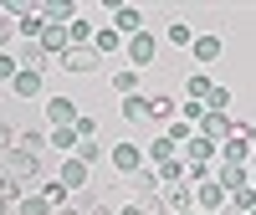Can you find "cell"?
I'll list each match as a JSON object with an SVG mask.
<instances>
[{"label": "cell", "instance_id": "5b68a950", "mask_svg": "<svg viewBox=\"0 0 256 215\" xmlns=\"http://www.w3.org/2000/svg\"><path fill=\"white\" fill-rule=\"evenodd\" d=\"M77 123V102L72 98H46V128H72Z\"/></svg>", "mask_w": 256, "mask_h": 215}, {"label": "cell", "instance_id": "30bf717a", "mask_svg": "<svg viewBox=\"0 0 256 215\" xmlns=\"http://www.w3.org/2000/svg\"><path fill=\"white\" fill-rule=\"evenodd\" d=\"M195 205H200V210H210V215H216V210L226 205V190H220L216 180H205V184H200V195H195Z\"/></svg>", "mask_w": 256, "mask_h": 215}, {"label": "cell", "instance_id": "ffe728a7", "mask_svg": "<svg viewBox=\"0 0 256 215\" xmlns=\"http://www.w3.org/2000/svg\"><path fill=\"white\" fill-rule=\"evenodd\" d=\"M118 41H123L118 26H113V31H98V36H92V52H98V56H108V52H118Z\"/></svg>", "mask_w": 256, "mask_h": 215}, {"label": "cell", "instance_id": "d6a6232c", "mask_svg": "<svg viewBox=\"0 0 256 215\" xmlns=\"http://www.w3.org/2000/svg\"><path fill=\"white\" fill-rule=\"evenodd\" d=\"M190 98L205 102V98H210V77H190Z\"/></svg>", "mask_w": 256, "mask_h": 215}, {"label": "cell", "instance_id": "7c38bea8", "mask_svg": "<svg viewBox=\"0 0 256 215\" xmlns=\"http://www.w3.org/2000/svg\"><path fill=\"white\" fill-rule=\"evenodd\" d=\"M113 20H118V36H138V26H144V16H138L134 6H118Z\"/></svg>", "mask_w": 256, "mask_h": 215}, {"label": "cell", "instance_id": "ba28073f", "mask_svg": "<svg viewBox=\"0 0 256 215\" xmlns=\"http://www.w3.org/2000/svg\"><path fill=\"white\" fill-rule=\"evenodd\" d=\"M216 184L226 190V195H236V190H246V184H251V174H246V164H226Z\"/></svg>", "mask_w": 256, "mask_h": 215}, {"label": "cell", "instance_id": "5bb4252c", "mask_svg": "<svg viewBox=\"0 0 256 215\" xmlns=\"http://www.w3.org/2000/svg\"><path fill=\"white\" fill-rule=\"evenodd\" d=\"M77 10L67 6V0H52V6H41V26H62V20H72Z\"/></svg>", "mask_w": 256, "mask_h": 215}, {"label": "cell", "instance_id": "d4e9b609", "mask_svg": "<svg viewBox=\"0 0 256 215\" xmlns=\"http://www.w3.org/2000/svg\"><path fill=\"white\" fill-rule=\"evenodd\" d=\"M46 138L56 144V148H77L82 138H77V128H46Z\"/></svg>", "mask_w": 256, "mask_h": 215}, {"label": "cell", "instance_id": "52a82bcc", "mask_svg": "<svg viewBox=\"0 0 256 215\" xmlns=\"http://www.w3.org/2000/svg\"><path fill=\"white\" fill-rule=\"evenodd\" d=\"M36 46H41V52H46V56H52V52L62 56V52H67V46H72V41H67V31H62V26H41V36H36Z\"/></svg>", "mask_w": 256, "mask_h": 215}, {"label": "cell", "instance_id": "8fae6325", "mask_svg": "<svg viewBox=\"0 0 256 215\" xmlns=\"http://www.w3.org/2000/svg\"><path fill=\"white\" fill-rule=\"evenodd\" d=\"M134 180V195L138 200H154V190H159V169H138V174H128Z\"/></svg>", "mask_w": 256, "mask_h": 215}, {"label": "cell", "instance_id": "4316f807", "mask_svg": "<svg viewBox=\"0 0 256 215\" xmlns=\"http://www.w3.org/2000/svg\"><path fill=\"white\" fill-rule=\"evenodd\" d=\"M20 215H52V200H46V195L36 190V195H31L26 205H20Z\"/></svg>", "mask_w": 256, "mask_h": 215}, {"label": "cell", "instance_id": "603a6c76", "mask_svg": "<svg viewBox=\"0 0 256 215\" xmlns=\"http://www.w3.org/2000/svg\"><path fill=\"white\" fill-rule=\"evenodd\" d=\"M20 36V26H16V16H6L0 10V52H10V41Z\"/></svg>", "mask_w": 256, "mask_h": 215}, {"label": "cell", "instance_id": "836d02e7", "mask_svg": "<svg viewBox=\"0 0 256 215\" xmlns=\"http://www.w3.org/2000/svg\"><path fill=\"white\" fill-rule=\"evenodd\" d=\"M52 215H88V210H72V205H62V210H52Z\"/></svg>", "mask_w": 256, "mask_h": 215}, {"label": "cell", "instance_id": "ac0fdd59", "mask_svg": "<svg viewBox=\"0 0 256 215\" xmlns=\"http://www.w3.org/2000/svg\"><path fill=\"white\" fill-rule=\"evenodd\" d=\"M123 123H148V98H123Z\"/></svg>", "mask_w": 256, "mask_h": 215}, {"label": "cell", "instance_id": "f1b7e54d", "mask_svg": "<svg viewBox=\"0 0 256 215\" xmlns=\"http://www.w3.org/2000/svg\"><path fill=\"white\" fill-rule=\"evenodd\" d=\"M16 148H26V154H41V148H46V134H20V138H16Z\"/></svg>", "mask_w": 256, "mask_h": 215}, {"label": "cell", "instance_id": "1f68e13d", "mask_svg": "<svg viewBox=\"0 0 256 215\" xmlns=\"http://www.w3.org/2000/svg\"><path fill=\"white\" fill-rule=\"evenodd\" d=\"M72 128H77V138H82V144H88V138H98V118H77Z\"/></svg>", "mask_w": 256, "mask_h": 215}, {"label": "cell", "instance_id": "f35d334b", "mask_svg": "<svg viewBox=\"0 0 256 215\" xmlns=\"http://www.w3.org/2000/svg\"><path fill=\"white\" fill-rule=\"evenodd\" d=\"M251 215H256V210H251Z\"/></svg>", "mask_w": 256, "mask_h": 215}, {"label": "cell", "instance_id": "e575fe53", "mask_svg": "<svg viewBox=\"0 0 256 215\" xmlns=\"http://www.w3.org/2000/svg\"><path fill=\"white\" fill-rule=\"evenodd\" d=\"M118 215H144V205H123V210H118Z\"/></svg>", "mask_w": 256, "mask_h": 215}, {"label": "cell", "instance_id": "4fadbf2b", "mask_svg": "<svg viewBox=\"0 0 256 215\" xmlns=\"http://www.w3.org/2000/svg\"><path fill=\"white\" fill-rule=\"evenodd\" d=\"M190 200H195V195H190L184 184H164V210H174V215H184V210H190Z\"/></svg>", "mask_w": 256, "mask_h": 215}, {"label": "cell", "instance_id": "3957f363", "mask_svg": "<svg viewBox=\"0 0 256 215\" xmlns=\"http://www.w3.org/2000/svg\"><path fill=\"white\" fill-rule=\"evenodd\" d=\"M154 56H159V41H154V36H144V31H138V36H128V67H134V72L148 67Z\"/></svg>", "mask_w": 256, "mask_h": 215}, {"label": "cell", "instance_id": "cb8c5ba5", "mask_svg": "<svg viewBox=\"0 0 256 215\" xmlns=\"http://www.w3.org/2000/svg\"><path fill=\"white\" fill-rule=\"evenodd\" d=\"M148 159H154V164H169V159H180V154H174V144H169V138H154V144H148Z\"/></svg>", "mask_w": 256, "mask_h": 215}, {"label": "cell", "instance_id": "7402d4cb", "mask_svg": "<svg viewBox=\"0 0 256 215\" xmlns=\"http://www.w3.org/2000/svg\"><path fill=\"white\" fill-rule=\"evenodd\" d=\"M230 210H236V215H251V210H256V190H251V184L236 190V195H230Z\"/></svg>", "mask_w": 256, "mask_h": 215}, {"label": "cell", "instance_id": "9a60e30c", "mask_svg": "<svg viewBox=\"0 0 256 215\" xmlns=\"http://www.w3.org/2000/svg\"><path fill=\"white\" fill-rule=\"evenodd\" d=\"M16 62H20V72H41V67H46V52H41L36 41H26V46H20V56H16Z\"/></svg>", "mask_w": 256, "mask_h": 215}, {"label": "cell", "instance_id": "d590c367", "mask_svg": "<svg viewBox=\"0 0 256 215\" xmlns=\"http://www.w3.org/2000/svg\"><path fill=\"white\" fill-rule=\"evenodd\" d=\"M246 134H251V144H256V123H246Z\"/></svg>", "mask_w": 256, "mask_h": 215}, {"label": "cell", "instance_id": "2e32d148", "mask_svg": "<svg viewBox=\"0 0 256 215\" xmlns=\"http://www.w3.org/2000/svg\"><path fill=\"white\" fill-rule=\"evenodd\" d=\"M62 184H67V190H82V184H88V164H82V159H67V164H62Z\"/></svg>", "mask_w": 256, "mask_h": 215}, {"label": "cell", "instance_id": "4dcf8cb0", "mask_svg": "<svg viewBox=\"0 0 256 215\" xmlns=\"http://www.w3.org/2000/svg\"><path fill=\"white\" fill-rule=\"evenodd\" d=\"M16 138H20V134H16V123H0V154H10Z\"/></svg>", "mask_w": 256, "mask_h": 215}, {"label": "cell", "instance_id": "f546056e", "mask_svg": "<svg viewBox=\"0 0 256 215\" xmlns=\"http://www.w3.org/2000/svg\"><path fill=\"white\" fill-rule=\"evenodd\" d=\"M169 46H195V31L190 26H169Z\"/></svg>", "mask_w": 256, "mask_h": 215}, {"label": "cell", "instance_id": "6da1fadb", "mask_svg": "<svg viewBox=\"0 0 256 215\" xmlns=\"http://www.w3.org/2000/svg\"><path fill=\"white\" fill-rule=\"evenodd\" d=\"M0 159H6V164H0V174H6L16 190L20 184H31L36 174H41V164H36V154H26V148H10V154H0Z\"/></svg>", "mask_w": 256, "mask_h": 215}, {"label": "cell", "instance_id": "484cf974", "mask_svg": "<svg viewBox=\"0 0 256 215\" xmlns=\"http://www.w3.org/2000/svg\"><path fill=\"white\" fill-rule=\"evenodd\" d=\"M154 118H174V102H169V98H148V123H154Z\"/></svg>", "mask_w": 256, "mask_h": 215}, {"label": "cell", "instance_id": "e0dca14e", "mask_svg": "<svg viewBox=\"0 0 256 215\" xmlns=\"http://www.w3.org/2000/svg\"><path fill=\"white\" fill-rule=\"evenodd\" d=\"M113 92H118V98H134V92H138V72H134V67H118V72H113Z\"/></svg>", "mask_w": 256, "mask_h": 215}, {"label": "cell", "instance_id": "8d00e7d4", "mask_svg": "<svg viewBox=\"0 0 256 215\" xmlns=\"http://www.w3.org/2000/svg\"><path fill=\"white\" fill-rule=\"evenodd\" d=\"M184 215H195V210H184Z\"/></svg>", "mask_w": 256, "mask_h": 215}, {"label": "cell", "instance_id": "44dd1931", "mask_svg": "<svg viewBox=\"0 0 256 215\" xmlns=\"http://www.w3.org/2000/svg\"><path fill=\"white\" fill-rule=\"evenodd\" d=\"M195 56L200 62H216L220 56V36H195Z\"/></svg>", "mask_w": 256, "mask_h": 215}, {"label": "cell", "instance_id": "9c48e42d", "mask_svg": "<svg viewBox=\"0 0 256 215\" xmlns=\"http://www.w3.org/2000/svg\"><path fill=\"white\" fill-rule=\"evenodd\" d=\"M10 92H16V98H41V92H46V82H41V72H20V77L10 82Z\"/></svg>", "mask_w": 256, "mask_h": 215}, {"label": "cell", "instance_id": "d6986e66", "mask_svg": "<svg viewBox=\"0 0 256 215\" xmlns=\"http://www.w3.org/2000/svg\"><path fill=\"white\" fill-rule=\"evenodd\" d=\"M184 148H190V164H210V159H216V144H210V138H200V134L190 138Z\"/></svg>", "mask_w": 256, "mask_h": 215}, {"label": "cell", "instance_id": "8992f818", "mask_svg": "<svg viewBox=\"0 0 256 215\" xmlns=\"http://www.w3.org/2000/svg\"><path fill=\"white\" fill-rule=\"evenodd\" d=\"M230 128H236V118H226V113H210L205 108V118H200V138H230Z\"/></svg>", "mask_w": 256, "mask_h": 215}, {"label": "cell", "instance_id": "277c9868", "mask_svg": "<svg viewBox=\"0 0 256 215\" xmlns=\"http://www.w3.org/2000/svg\"><path fill=\"white\" fill-rule=\"evenodd\" d=\"M108 159H113V169H118V174H138V169H144V148L123 138V144L113 148V154H108Z\"/></svg>", "mask_w": 256, "mask_h": 215}, {"label": "cell", "instance_id": "74e56055", "mask_svg": "<svg viewBox=\"0 0 256 215\" xmlns=\"http://www.w3.org/2000/svg\"><path fill=\"white\" fill-rule=\"evenodd\" d=\"M251 190H256V180H251Z\"/></svg>", "mask_w": 256, "mask_h": 215}, {"label": "cell", "instance_id": "83f0119b", "mask_svg": "<svg viewBox=\"0 0 256 215\" xmlns=\"http://www.w3.org/2000/svg\"><path fill=\"white\" fill-rule=\"evenodd\" d=\"M16 77H20V62L10 52H0V82H16Z\"/></svg>", "mask_w": 256, "mask_h": 215}, {"label": "cell", "instance_id": "7a4b0ae2", "mask_svg": "<svg viewBox=\"0 0 256 215\" xmlns=\"http://www.w3.org/2000/svg\"><path fill=\"white\" fill-rule=\"evenodd\" d=\"M98 67H102V56L92 46H67V52H62V72H67V77H92Z\"/></svg>", "mask_w": 256, "mask_h": 215}]
</instances>
